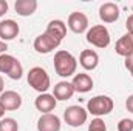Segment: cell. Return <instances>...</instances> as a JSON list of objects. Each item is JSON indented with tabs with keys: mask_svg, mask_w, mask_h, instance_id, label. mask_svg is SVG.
<instances>
[{
	"mask_svg": "<svg viewBox=\"0 0 133 131\" xmlns=\"http://www.w3.org/2000/svg\"><path fill=\"white\" fill-rule=\"evenodd\" d=\"M61 119L53 114H42L37 120V131H61Z\"/></svg>",
	"mask_w": 133,
	"mask_h": 131,
	"instance_id": "4fadbf2b",
	"label": "cell"
},
{
	"mask_svg": "<svg viewBox=\"0 0 133 131\" xmlns=\"http://www.w3.org/2000/svg\"><path fill=\"white\" fill-rule=\"evenodd\" d=\"M14 9L22 17L33 16L37 9V0H17L14 3Z\"/></svg>",
	"mask_w": 133,
	"mask_h": 131,
	"instance_id": "d6986e66",
	"label": "cell"
},
{
	"mask_svg": "<svg viewBox=\"0 0 133 131\" xmlns=\"http://www.w3.org/2000/svg\"><path fill=\"white\" fill-rule=\"evenodd\" d=\"M121 16L119 6L113 2H105L99 6V19L104 23H115Z\"/></svg>",
	"mask_w": 133,
	"mask_h": 131,
	"instance_id": "30bf717a",
	"label": "cell"
},
{
	"mask_svg": "<svg viewBox=\"0 0 133 131\" xmlns=\"http://www.w3.org/2000/svg\"><path fill=\"white\" fill-rule=\"evenodd\" d=\"M0 105L5 111H17L22 106V96L17 91L8 90L0 94Z\"/></svg>",
	"mask_w": 133,
	"mask_h": 131,
	"instance_id": "9c48e42d",
	"label": "cell"
},
{
	"mask_svg": "<svg viewBox=\"0 0 133 131\" xmlns=\"http://www.w3.org/2000/svg\"><path fill=\"white\" fill-rule=\"evenodd\" d=\"M125 108H127V111H130L133 114V94H130L127 100H125Z\"/></svg>",
	"mask_w": 133,
	"mask_h": 131,
	"instance_id": "484cf974",
	"label": "cell"
},
{
	"mask_svg": "<svg viewBox=\"0 0 133 131\" xmlns=\"http://www.w3.org/2000/svg\"><path fill=\"white\" fill-rule=\"evenodd\" d=\"M118 131H133V120L132 119H121L118 122Z\"/></svg>",
	"mask_w": 133,
	"mask_h": 131,
	"instance_id": "7402d4cb",
	"label": "cell"
},
{
	"mask_svg": "<svg viewBox=\"0 0 133 131\" xmlns=\"http://www.w3.org/2000/svg\"><path fill=\"white\" fill-rule=\"evenodd\" d=\"M88 131H107V125H105V122L101 117H96V119H93L90 122Z\"/></svg>",
	"mask_w": 133,
	"mask_h": 131,
	"instance_id": "44dd1931",
	"label": "cell"
},
{
	"mask_svg": "<svg viewBox=\"0 0 133 131\" xmlns=\"http://www.w3.org/2000/svg\"><path fill=\"white\" fill-rule=\"evenodd\" d=\"M57 105V100L53 94H48V93H43V94H39L36 100H34V106L37 111H40L42 114H48L51 111H54Z\"/></svg>",
	"mask_w": 133,
	"mask_h": 131,
	"instance_id": "5bb4252c",
	"label": "cell"
},
{
	"mask_svg": "<svg viewBox=\"0 0 133 131\" xmlns=\"http://www.w3.org/2000/svg\"><path fill=\"white\" fill-rule=\"evenodd\" d=\"M0 72L6 74L12 80H20L23 76V66L19 62V59L5 53L0 56Z\"/></svg>",
	"mask_w": 133,
	"mask_h": 131,
	"instance_id": "3957f363",
	"label": "cell"
},
{
	"mask_svg": "<svg viewBox=\"0 0 133 131\" xmlns=\"http://www.w3.org/2000/svg\"><path fill=\"white\" fill-rule=\"evenodd\" d=\"M125 68L130 71V74H132V77H133V53L130 56L125 57Z\"/></svg>",
	"mask_w": 133,
	"mask_h": 131,
	"instance_id": "603a6c76",
	"label": "cell"
},
{
	"mask_svg": "<svg viewBox=\"0 0 133 131\" xmlns=\"http://www.w3.org/2000/svg\"><path fill=\"white\" fill-rule=\"evenodd\" d=\"M79 63H81V66L84 69L93 71V69H96L98 65H99V56L93 49H84L81 53V56H79Z\"/></svg>",
	"mask_w": 133,
	"mask_h": 131,
	"instance_id": "9a60e30c",
	"label": "cell"
},
{
	"mask_svg": "<svg viewBox=\"0 0 133 131\" xmlns=\"http://www.w3.org/2000/svg\"><path fill=\"white\" fill-rule=\"evenodd\" d=\"M115 51H116V54H119V56H122V57L130 56L133 53V34L132 33L124 34V35L116 42Z\"/></svg>",
	"mask_w": 133,
	"mask_h": 131,
	"instance_id": "e0dca14e",
	"label": "cell"
},
{
	"mask_svg": "<svg viewBox=\"0 0 133 131\" xmlns=\"http://www.w3.org/2000/svg\"><path fill=\"white\" fill-rule=\"evenodd\" d=\"M54 71L57 76L61 77H71L76 74V69H77V60L76 57L68 53L65 49H59L56 54H54Z\"/></svg>",
	"mask_w": 133,
	"mask_h": 131,
	"instance_id": "6da1fadb",
	"label": "cell"
},
{
	"mask_svg": "<svg viewBox=\"0 0 133 131\" xmlns=\"http://www.w3.org/2000/svg\"><path fill=\"white\" fill-rule=\"evenodd\" d=\"M45 33L51 37H54L56 40L62 42L64 37L66 35V25L62 22V20H51L48 25H46V30Z\"/></svg>",
	"mask_w": 133,
	"mask_h": 131,
	"instance_id": "ac0fdd59",
	"label": "cell"
},
{
	"mask_svg": "<svg viewBox=\"0 0 133 131\" xmlns=\"http://www.w3.org/2000/svg\"><path fill=\"white\" fill-rule=\"evenodd\" d=\"M125 28H127V33L133 34V14H130L125 20Z\"/></svg>",
	"mask_w": 133,
	"mask_h": 131,
	"instance_id": "d4e9b609",
	"label": "cell"
},
{
	"mask_svg": "<svg viewBox=\"0 0 133 131\" xmlns=\"http://www.w3.org/2000/svg\"><path fill=\"white\" fill-rule=\"evenodd\" d=\"M8 8H9L8 2H6V0H0V17H3V16L8 12Z\"/></svg>",
	"mask_w": 133,
	"mask_h": 131,
	"instance_id": "cb8c5ba5",
	"label": "cell"
},
{
	"mask_svg": "<svg viewBox=\"0 0 133 131\" xmlns=\"http://www.w3.org/2000/svg\"><path fill=\"white\" fill-rule=\"evenodd\" d=\"M3 88H5V83H3V77L0 76V94L3 93Z\"/></svg>",
	"mask_w": 133,
	"mask_h": 131,
	"instance_id": "83f0119b",
	"label": "cell"
},
{
	"mask_svg": "<svg viewBox=\"0 0 133 131\" xmlns=\"http://www.w3.org/2000/svg\"><path fill=\"white\" fill-rule=\"evenodd\" d=\"M26 79H28L30 86L33 88L34 91L40 93V94L46 93L50 90V86H51V79H50L48 72L42 66H34V68H31L28 71Z\"/></svg>",
	"mask_w": 133,
	"mask_h": 131,
	"instance_id": "7a4b0ae2",
	"label": "cell"
},
{
	"mask_svg": "<svg viewBox=\"0 0 133 131\" xmlns=\"http://www.w3.org/2000/svg\"><path fill=\"white\" fill-rule=\"evenodd\" d=\"M20 33V28L17 25V22L11 20V19H5L0 22V40L2 42H9L14 40Z\"/></svg>",
	"mask_w": 133,
	"mask_h": 131,
	"instance_id": "7c38bea8",
	"label": "cell"
},
{
	"mask_svg": "<svg viewBox=\"0 0 133 131\" xmlns=\"http://www.w3.org/2000/svg\"><path fill=\"white\" fill-rule=\"evenodd\" d=\"M6 49H8L6 42H2V40H0V56H2V54H5V53H6Z\"/></svg>",
	"mask_w": 133,
	"mask_h": 131,
	"instance_id": "4316f807",
	"label": "cell"
},
{
	"mask_svg": "<svg viewBox=\"0 0 133 131\" xmlns=\"http://www.w3.org/2000/svg\"><path fill=\"white\" fill-rule=\"evenodd\" d=\"M71 85L74 88V93H81V94H85L88 91L93 90V79L90 74L87 72H79V74H74L73 76V80H71Z\"/></svg>",
	"mask_w": 133,
	"mask_h": 131,
	"instance_id": "8fae6325",
	"label": "cell"
},
{
	"mask_svg": "<svg viewBox=\"0 0 133 131\" xmlns=\"http://www.w3.org/2000/svg\"><path fill=\"white\" fill-rule=\"evenodd\" d=\"M3 116H5V110H3V106L0 105V119H3Z\"/></svg>",
	"mask_w": 133,
	"mask_h": 131,
	"instance_id": "f1b7e54d",
	"label": "cell"
},
{
	"mask_svg": "<svg viewBox=\"0 0 133 131\" xmlns=\"http://www.w3.org/2000/svg\"><path fill=\"white\" fill-rule=\"evenodd\" d=\"M0 131H19V123L12 117L0 119Z\"/></svg>",
	"mask_w": 133,
	"mask_h": 131,
	"instance_id": "ffe728a7",
	"label": "cell"
},
{
	"mask_svg": "<svg viewBox=\"0 0 133 131\" xmlns=\"http://www.w3.org/2000/svg\"><path fill=\"white\" fill-rule=\"evenodd\" d=\"M59 45H61V42H59V40H56L54 37L48 35L46 33L39 34V35L34 39V43H33L34 49H36L39 54H48V53H51V51L57 49V48H59Z\"/></svg>",
	"mask_w": 133,
	"mask_h": 131,
	"instance_id": "52a82bcc",
	"label": "cell"
},
{
	"mask_svg": "<svg viewBox=\"0 0 133 131\" xmlns=\"http://www.w3.org/2000/svg\"><path fill=\"white\" fill-rule=\"evenodd\" d=\"M87 119H88V113L81 105H71L64 111V120L70 127L77 128V127L84 125L87 122Z\"/></svg>",
	"mask_w": 133,
	"mask_h": 131,
	"instance_id": "8992f818",
	"label": "cell"
},
{
	"mask_svg": "<svg viewBox=\"0 0 133 131\" xmlns=\"http://www.w3.org/2000/svg\"><path fill=\"white\" fill-rule=\"evenodd\" d=\"M113 99L108 96H95L88 100L87 103V113L93 114L95 117H101V116H107L113 111Z\"/></svg>",
	"mask_w": 133,
	"mask_h": 131,
	"instance_id": "277c9868",
	"label": "cell"
},
{
	"mask_svg": "<svg viewBox=\"0 0 133 131\" xmlns=\"http://www.w3.org/2000/svg\"><path fill=\"white\" fill-rule=\"evenodd\" d=\"M85 37H87V42L91 43L96 48H107L110 45V42H111L110 31L104 25H95V26L88 28Z\"/></svg>",
	"mask_w": 133,
	"mask_h": 131,
	"instance_id": "5b68a950",
	"label": "cell"
},
{
	"mask_svg": "<svg viewBox=\"0 0 133 131\" xmlns=\"http://www.w3.org/2000/svg\"><path fill=\"white\" fill-rule=\"evenodd\" d=\"M66 26L73 31L74 34H82L85 31H88V17L84 12L74 11L68 16V22Z\"/></svg>",
	"mask_w": 133,
	"mask_h": 131,
	"instance_id": "ba28073f",
	"label": "cell"
},
{
	"mask_svg": "<svg viewBox=\"0 0 133 131\" xmlns=\"http://www.w3.org/2000/svg\"><path fill=\"white\" fill-rule=\"evenodd\" d=\"M73 94H74V88L71 82H66V80L57 82L53 88V96L56 97V100H68L73 97Z\"/></svg>",
	"mask_w": 133,
	"mask_h": 131,
	"instance_id": "2e32d148",
	"label": "cell"
}]
</instances>
